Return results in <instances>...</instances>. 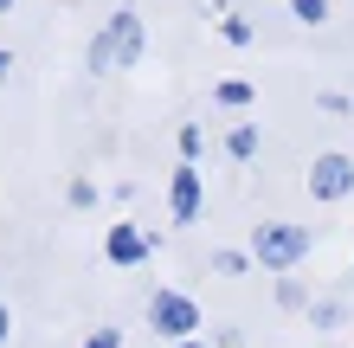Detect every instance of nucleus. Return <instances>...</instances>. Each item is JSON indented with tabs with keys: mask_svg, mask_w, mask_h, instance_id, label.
I'll return each mask as SVG.
<instances>
[{
	"mask_svg": "<svg viewBox=\"0 0 354 348\" xmlns=\"http://www.w3.org/2000/svg\"><path fill=\"white\" fill-rule=\"evenodd\" d=\"M309 252V226H290V219H264L252 232V258L264 271H290V264H303Z\"/></svg>",
	"mask_w": 354,
	"mask_h": 348,
	"instance_id": "nucleus-1",
	"label": "nucleus"
},
{
	"mask_svg": "<svg viewBox=\"0 0 354 348\" xmlns=\"http://www.w3.org/2000/svg\"><path fill=\"white\" fill-rule=\"evenodd\" d=\"M149 329H155L161 342H187V336L200 329V303L180 297V291H155V297H149Z\"/></svg>",
	"mask_w": 354,
	"mask_h": 348,
	"instance_id": "nucleus-2",
	"label": "nucleus"
},
{
	"mask_svg": "<svg viewBox=\"0 0 354 348\" xmlns=\"http://www.w3.org/2000/svg\"><path fill=\"white\" fill-rule=\"evenodd\" d=\"M309 194L316 200H348L354 194V161L348 155H316L309 161Z\"/></svg>",
	"mask_w": 354,
	"mask_h": 348,
	"instance_id": "nucleus-3",
	"label": "nucleus"
},
{
	"mask_svg": "<svg viewBox=\"0 0 354 348\" xmlns=\"http://www.w3.org/2000/svg\"><path fill=\"white\" fill-rule=\"evenodd\" d=\"M103 39H110V65L116 71H129L136 58H142V19L136 13H116L110 26H103Z\"/></svg>",
	"mask_w": 354,
	"mask_h": 348,
	"instance_id": "nucleus-4",
	"label": "nucleus"
},
{
	"mask_svg": "<svg viewBox=\"0 0 354 348\" xmlns=\"http://www.w3.org/2000/svg\"><path fill=\"white\" fill-rule=\"evenodd\" d=\"M103 252H110V264H142V258L155 252V232H142V226H110Z\"/></svg>",
	"mask_w": 354,
	"mask_h": 348,
	"instance_id": "nucleus-5",
	"label": "nucleus"
},
{
	"mask_svg": "<svg viewBox=\"0 0 354 348\" xmlns=\"http://www.w3.org/2000/svg\"><path fill=\"white\" fill-rule=\"evenodd\" d=\"M194 213H200V168H174V181H168V219L187 226Z\"/></svg>",
	"mask_w": 354,
	"mask_h": 348,
	"instance_id": "nucleus-6",
	"label": "nucleus"
},
{
	"mask_svg": "<svg viewBox=\"0 0 354 348\" xmlns=\"http://www.w3.org/2000/svg\"><path fill=\"white\" fill-rule=\"evenodd\" d=\"M225 149H232L239 161H252V155H258V129H252V122H239V129L225 136Z\"/></svg>",
	"mask_w": 354,
	"mask_h": 348,
	"instance_id": "nucleus-7",
	"label": "nucleus"
},
{
	"mask_svg": "<svg viewBox=\"0 0 354 348\" xmlns=\"http://www.w3.org/2000/svg\"><path fill=\"white\" fill-rule=\"evenodd\" d=\"M219 104H225V110H245V104H252V84H239V77H225V84H219Z\"/></svg>",
	"mask_w": 354,
	"mask_h": 348,
	"instance_id": "nucleus-8",
	"label": "nucleus"
},
{
	"mask_svg": "<svg viewBox=\"0 0 354 348\" xmlns=\"http://www.w3.org/2000/svg\"><path fill=\"white\" fill-rule=\"evenodd\" d=\"M290 7H297L303 26H322V19H328V0H290Z\"/></svg>",
	"mask_w": 354,
	"mask_h": 348,
	"instance_id": "nucleus-9",
	"label": "nucleus"
},
{
	"mask_svg": "<svg viewBox=\"0 0 354 348\" xmlns=\"http://www.w3.org/2000/svg\"><path fill=\"white\" fill-rule=\"evenodd\" d=\"M213 271L219 277H239L245 271V252H213Z\"/></svg>",
	"mask_w": 354,
	"mask_h": 348,
	"instance_id": "nucleus-10",
	"label": "nucleus"
},
{
	"mask_svg": "<svg viewBox=\"0 0 354 348\" xmlns=\"http://www.w3.org/2000/svg\"><path fill=\"white\" fill-rule=\"evenodd\" d=\"M309 316H316V329H335V322H342V303H316Z\"/></svg>",
	"mask_w": 354,
	"mask_h": 348,
	"instance_id": "nucleus-11",
	"label": "nucleus"
},
{
	"mask_svg": "<svg viewBox=\"0 0 354 348\" xmlns=\"http://www.w3.org/2000/svg\"><path fill=\"white\" fill-rule=\"evenodd\" d=\"M84 348H122V336H116V329H91Z\"/></svg>",
	"mask_w": 354,
	"mask_h": 348,
	"instance_id": "nucleus-12",
	"label": "nucleus"
},
{
	"mask_svg": "<svg viewBox=\"0 0 354 348\" xmlns=\"http://www.w3.org/2000/svg\"><path fill=\"white\" fill-rule=\"evenodd\" d=\"M277 303H290V310H297V303H303V284H297V277H283V284H277Z\"/></svg>",
	"mask_w": 354,
	"mask_h": 348,
	"instance_id": "nucleus-13",
	"label": "nucleus"
},
{
	"mask_svg": "<svg viewBox=\"0 0 354 348\" xmlns=\"http://www.w3.org/2000/svg\"><path fill=\"white\" fill-rule=\"evenodd\" d=\"M7 336H13V310L0 303V342H7Z\"/></svg>",
	"mask_w": 354,
	"mask_h": 348,
	"instance_id": "nucleus-14",
	"label": "nucleus"
},
{
	"mask_svg": "<svg viewBox=\"0 0 354 348\" xmlns=\"http://www.w3.org/2000/svg\"><path fill=\"white\" fill-rule=\"evenodd\" d=\"M174 348H206V342H194V336H187V342H174Z\"/></svg>",
	"mask_w": 354,
	"mask_h": 348,
	"instance_id": "nucleus-15",
	"label": "nucleus"
},
{
	"mask_svg": "<svg viewBox=\"0 0 354 348\" xmlns=\"http://www.w3.org/2000/svg\"><path fill=\"white\" fill-rule=\"evenodd\" d=\"M7 7H13V0H0V13H7Z\"/></svg>",
	"mask_w": 354,
	"mask_h": 348,
	"instance_id": "nucleus-16",
	"label": "nucleus"
}]
</instances>
